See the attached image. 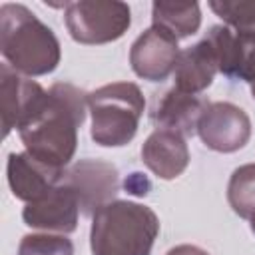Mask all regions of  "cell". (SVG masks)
Segmentation results:
<instances>
[{
	"instance_id": "6da1fadb",
	"label": "cell",
	"mask_w": 255,
	"mask_h": 255,
	"mask_svg": "<svg viewBox=\"0 0 255 255\" xmlns=\"http://www.w3.org/2000/svg\"><path fill=\"white\" fill-rule=\"evenodd\" d=\"M88 94L70 82H58L36 104L18 135L30 155L64 167L76 153L78 129L86 120Z\"/></svg>"
},
{
	"instance_id": "7a4b0ae2",
	"label": "cell",
	"mask_w": 255,
	"mask_h": 255,
	"mask_svg": "<svg viewBox=\"0 0 255 255\" xmlns=\"http://www.w3.org/2000/svg\"><path fill=\"white\" fill-rule=\"evenodd\" d=\"M0 52L6 64L22 76H46L60 64L56 34L24 4L0 6Z\"/></svg>"
},
{
	"instance_id": "3957f363",
	"label": "cell",
	"mask_w": 255,
	"mask_h": 255,
	"mask_svg": "<svg viewBox=\"0 0 255 255\" xmlns=\"http://www.w3.org/2000/svg\"><path fill=\"white\" fill-rule=\"evenodd\" d=\"M159 233L155 211L129 199H114L92 215L90 247L94 255H151Z\"/></svg>"
},
{
	"instance_id": "277c9868",
	"label": "cell",
	"mask_w": 255,
	"mask_h": 255,
	"mask_svg": "<svg viewBox=\"0 0 255 255\" xmlns=\"http://www.w3.org/2000/svg\"><path fill=\"white\" fill-rule=\"evenodd\" d=\"M143 110V94L133 82H114L94 90L88 94L92 139L102 147L128 145L137 133Z\"/></svg>"
},
{
	"instance_id": "5b68a950",
	"label": "cell",
	"mask_w": 255,
	"mask_h": 255,
	"mask_svg": "<svg viewBox=\"0 0 255 255\" xmlns=\"http://www.w3.org/2000/svg\"><path fill=\"white\" fill-rule=\"evenodd\" d=\"M64 10V22L70 36L86 46L116 42L131 24V10L120 0L66 2Z\"/></svg>"
},
{
	"instance_id": "8992f818",
	"label": "cell",
	"mask_w": 255,
	"mask_h": 255,
	"mask_svg": "<svg viewBox=\"0 0 255 255\" xmlns=\"http://www.w3.org/2000/svg\"><path fill=\"white\" fill-rule=\"evenodd\" d=\"M197 135L205 147L219 153H233L247 145L251 120L243 108L231 102H207L197 122Z\"/></svg>"
},
{
	"instance_id": "52a82bcc",
	"label": "cell",
	"mask_w": 255,
	"mask_h": 255,
	"mask_svg": "<svg viewBox=\"0 0 255 255\" xmlns=\"http://www.w3.org/2000/svg\"><path fill=\"white\" fill-rule=\"evenodd\" d=\"M78 197L80 211L94 215L100 207L114 201L120 191L118 167L104 159H80L70 165L62 179Z\"/></svg>"
},
{
	"instance_id": "ba28073f",
	"label": "cell",
	"mask_w": 255,
	"mask_h": 255,
	"mask_svg": "<svg viewBox=\"0 0 255 255\" xmlns=\"http://www.w3.org/2000/svg\"><path fill=\"white\" fill-rule=\"evenodd\" d=\"M181 50L165 30L151 26L135 38L129 48V64L135 76L147 82H161L175 72Z\"/></svg>"
},
{
	"instance_id": "9c48e42d",
	"label": "cell",
	"mask_w": 255,
	"mask_h": 255,
	"mask_svg": "<svg viewBox=\"0 0 255 255\" xmlns=\"http://www.w3.org/2000/svg\"><path fill=\"white\" fill-rule=\"evenodd\" d=\"M80 213L82 211L76 193L64 181H60L40 199L26 203L22 211V219L32 229H40L44 233L68 235L76 231Z\"/></svg>"
},
{
	"instance_id": "30bf717a",
	"label": "cell",
	"mask_w": 255,
	"mask_h": 255,
	"mask_svg": "<svg viewBox=\"0 0 255 255\" xmlns=\"http://www.w3.org/2000/svg\"><path fill=\"white\" fill-rule=\"evenodd\" d=\"M44 94L46 90L32 78L18 74L6 62L0 66V112L4 137L28 120Z\"/></svg>"
},
{
	"instance_id": "8fae6325",
	"label": "cell",
	"mask_w": 255,
	"mask_h": 255,
	"mask_svg": "<svg viewBox=\"0 0 255 255\" xmlns=\"http://www.w3.org/2000/svg\"><path fill=\"white\" fill-rule=\"evenodd\" d=\"M6 173L14 197L30 203L46 195L50 189H54L64 179L66 169L40 161L28 151H22L8 155Z\"/></svg>"
},
{
	"instance_id": "7c38bea8",
	"label": "cell",
	"mask_w": 255,
	"mask_h": 255,
	"mask_svg": "<svg viewBox=\"0 0 255 255\" xmlns=\"http://www.w3.org/2000/svg\"><path fill=\"white\" fill-rule=\"evenodd\" d=\"M143 165L159 179H175L189 165V147L177 131L155 128L141 145Z\"/></svg>"
},
{
	"instance_id": "4fadbf2b",
	"label": "cell",
	"mask_w": 255,
	"mask_h": 255,
	"mask_svg": "<svg viewBox=\"0 0 255 255\" xmlns=\"http://www.w3.org/2000/svg\"><path fill=\"white\" fill-rule=\"evenodd\" d=\"M217 72H219L217 54L211 40L205 36L203 40L185 48L179 54V60L173 72L175 76L173 88H177L179 92L197 96L213 84V78Z\"/></svg>"
},
{
	"instance_id": "5bb4252c",
	"label": "cell",
	"mask_w": 255,
	"mask_h": 255,
	"mask_svg": "<svg viewBox=\"0 0 255 255\" xmlns=\"http://www.w3.org/2000/svg\"><path fill=\"white\" fill-rule=\"evenodd\" d=\"M205 104L207 102H203L197 96L171 88L155 102L151 120L157 128H165L181 133L183 137H189L197 133V122L203 114Z\"/></svg>"
},
{
	"instance_id": "9a60e30c",
	"label": "cell",
	"mask_w": 255,
	"mask_h": 255,
	"mask_svg": "<svg viewBox=\"0 0 255 255\" xmlns=\"http://www.w3.org/2000/svg\"><path fill=\"white\" fill-rule=\"evenodd\" d=\"M151 26L171 34L177 42L193 36L201 26V10L197 2H153Z\"/></svg>"
},
{
	"instance_id": "2e32d148",
	"label": "cell",
	"mask_w": 255,
	"mask_h": 255,
	"mask_svg": "<svg viewBox=\"0 0 255 255\" xmlns=\"http://www.w3.org/2000/svg\"><path fill=\"white\" fill-rule=\"evenodd\" d=\"M227 201L243 219H249L255 213V163H245L231 173Z\"/></svg>"
},
{
	"instance_id": "e0dca14e",
	"label": "cell",
	"mask_w": 255,
	"mask_h": 255,
	"mask_svg": "<svg viewBox=\"0 0 255 255\" xmlns=\"http://www.w3.org/2000/svg\"><path fill=\"white\" fill-rule=\"evenodd\" d=\"M18 255H74V245L60 233H28L18 245Z\"/></svg>"
},
{
	"instance_id": "ac0fdd59",
	"label": "cell",
	"mask_w": 255,
	"mask_h": 255,
	"mask_svg": "<svg viewBox=\"0 0 255 255\" xmlns=\"http://www.w3.org/2000/svg\"><path fill=\"white\" fill-rule=\"evenodd\" d=\"M209 8L233 30H255V2H223L213 0Z\"/></svg>"
},
{
	"instance_id": "d6986e66",
	"label": "cell",
	"mask_w": 255,
	"mask_h": 255,
	"mask_svg": "<svg viewBox=\"0 0 255 255\" xmlns=\"http://www.w3.org/2000/svg\"><path fill=\"white\" fill-rule=\"evenodd\" d=\"M241 40V60L237 70V80H243L251 88L255 100V30H237Z\"/></svg>"
},
{
	"instance_id": "ffe728a7",
	"label": "cell",
	"mask_w": 255,
	"mask_h": 255,
	"mask_svg": "<svg viewBox=\"0 0 255 255\" xmlns=\"http://www.w3.org/2000/svg\"><path fill=\"white\" fill-rule=\"evenodd\" d=\"M165 255H209L205 249L197 247V245H189V243H183V245H177V247H171Z\"/></svg>"
},
{
	"instance_id": "44dd1931",
	"label": "cell",
	"mask_w": 255,
	"mask_h": 255,
	"mask_svg": "<svg viewBox=\"0 0 255 255\" xmlns=\"http://www.w3.org/2000/svg\"><path fill=\"white\" fill-rule=\"evenodd\" d=\"M247 221H249V227H251V231H253V235H255V213H253Z\"/></svg>"
}]
</instances>
